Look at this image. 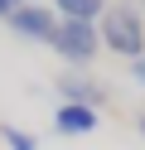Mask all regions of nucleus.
Masks as SVG:
<instances>
[{
	"label": "nucleus",
	"mask_w": 145,
	"mask_h": 150,
	"mask_svg": "<svg viewBox=\"0 0 145 150\" xmlns=\"http://www.w3.org/2000/svg\"><path fill=\"white\" fill-rule=\"evenodd\" d=\"M97 34H102V49L121 53V58H145V20L131 10V5H116V10L102 15V24H97Z\"/></svg>",
	"instance_id": "nucleus-1"
},
{
	"label": "nucleus",
	"mask_w": 145,
	"mask_h": 150,
	"mask_svg": "<svg viewBox=\"0 0 145 150\" xmlns=\"http://www.w3.org/2000/svg\"><path fill=\"white\" fill-rule=\"evenodd\" d=\"M53 49H58V58H68L73 68H87V63L102 53V34H97V24H82V20H58Z\"/></svg>",
	"instance_id": "nucleus-2"
},
{
	"label": "nucleus",
	"mask_w": 145,
	"mask_h": 150,
	"mask_svg": "<svg viewBox=\"0 0 145 150\" xmlns=\"http://www.w3.org/2000/svg\"><path fill=\"white\" fill-rule=\"evenodd\" d=\"M5 24L19 34V39H34V44H53V34H58V15L48 10V5H39V0L34 5H19Z\"/></svg>",
	"instance_id": "nucleus-3"
},
{
	"label": "nucleus",
	"mask_w": 145,
	"mask_h": 150,
	"mask_svg": "<svg viewBox=\"0 0 145 150\" xmlns=\"http://www.w3.org/2000/svg\"><path fill=\"white\" fill-rule=\"evenodd\" d=\"M58 97H63V102H77V107H92V111H102V102L111 97V92H106L97 78H82V73H73V68H68L63 78H58Z\"/></svg>",
	"instance_id": "nucleus-4"
},
{
	"label": "nucleus",
	"mask_w": 145,
	"mask_h": 150,
	"mask_svg": "<svg viewBox=\"0 0 145 150\" xmlns=\"http://www.w3.org/2000/svg\"><path fill=\"white\" fill-rule=\"evenodd\" d=\"M97 121H102V111H92V107H77V102H63V107L53 111V126H58V136H92V131H97Z\"/></svg>",
	"instance_id": "nucleus-5"
},
{
	"label": "nucleus",
	"mask_w": 145,
	"mask_h": 150,
	"mask_svg": "<svg viewBox=\"0 0 145 150\" xmlns=\"http://www.w3.org/2000/svg\"><path fill=\"white\" fill-rule=\"evenodd\" d=\"M53 15L58 20H82V24H97L106 15V0H53Z\"/></svg>",
	"instance_id": "nucleus-6"
},
{
	"label": "nucleus",
	"mask_w": 145,
	"mask_h": 150,
	"mask_svg": "<svg viewBox=\"0 0 145 150\" xmlns=\"http://www.w3.org/2000/svg\"><path fill=\"white\" fill-rule=\"evenodd\" d=\"M0 140H5L10 150H39V140L29 136V131H19V126H0Z\"/></svg>",
	"instance_id": "nucleus-7"
},
{
	"label": "nucleus",
	"mask_w": 145,
	"mask_h": 150,
	"mask_svg": "<svg viewBox=\"0 0 145 150\" xmlns=\"http://www.w3.org/2000/svg\"><path fill=\"white\" fill-rule=\"evenodd\" d=\"M131 78H135V82H145V58H135V63H131Z\"/></svg>",
	"instance_id": "nucleus-8"
},
{
	"label": "nucleus",
	"mask_w": 145,
	"mask_h": 150,
	"mask_svg": "<svg viewBox=\"0 0 145 150\" xmlns=\"http://www.w3.org/2000/svg\"><path fill=\"white\" fill-rule=\"evenodd\" d=\"M15 15V0H0V20H10Z\"/></svg>",
	"instance_id": "nucleus-9"
},
{
	"label": "nucleus",
	"mask_w": 145,
	"mask_h": 150,
	"mask_svg": "<svg viewBox=\"0 0 145 150\" xmlns=\"http://www.w3.org/2000/svg\"><path fill=\"white\" fill-rule=\"evenodd\" d=\"M19 5H34V0H15V10H19Z\"/></svg>",
	"instance_id": "nucleus-10"
},
{
	"label": "nucleus",
	"mask_w": 145,
	"mask_h": 150,
	"mask_svg": "<svg viewBox=\"0 0 145 150\" xmlns=\"http://www.w3.org/2000/svg\"><path fill=\"white\" fill-rule=\"evenodd\" d=\"M140 136H145V116H140Z\"/></svg>",
	"instance_id": "nucleus-11"
}]
</instances>
